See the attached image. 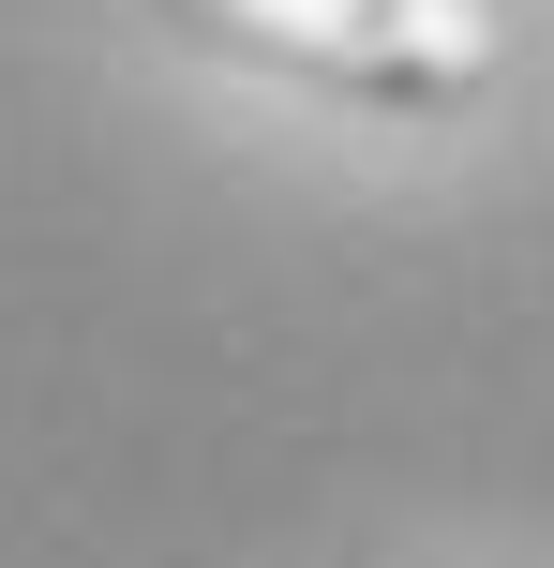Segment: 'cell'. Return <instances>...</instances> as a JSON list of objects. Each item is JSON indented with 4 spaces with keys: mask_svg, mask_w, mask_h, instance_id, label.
I'll return each instance as SVG.
<instances>
[{
    "mask_svg": "<svg viewBox=\"0 0 554 568\" xmlns=\"http://www.w3.org/2000/svg\"><path fill=\"white\" fill-rule=\"evenodd\" d=\"M165 16L225 60H270V75H315L405 120H450L510 75V0H165Z\"/></svg>",
    "mask_w": 554,
    "mask_h": 568,
    "instance_id": "cell-1",
    "label": "cell"
}]
</instances>
